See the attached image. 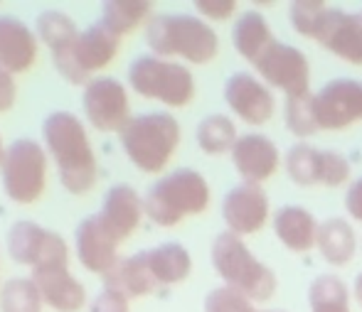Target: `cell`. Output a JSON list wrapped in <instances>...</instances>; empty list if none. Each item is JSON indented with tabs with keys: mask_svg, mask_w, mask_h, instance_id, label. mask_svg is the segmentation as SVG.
<instances>
[{
	"mask_svg": "<svg viewBox=\"0 0 362 312\" xmlns=\"http://www.w3.org/2000/svg\"><path fill=\"white\" fill-rule=\"evenodd\" d=\"M42 140L57 162L62 187L72 194L89 192L96 182V157L84 124L69 111H52L42 124Z\"/></svg>",
	"mask_w": 362,
	"mask_h": 312,
	"instance_id": "1",
	"label": "cell"
},
{
	"mask_svg": "<svg viewBox=\"0 0 362 312\" xmlns=\"http://www.w3.org/2000/svg\"><path fill=\"white\" fill-rule=\"evenodd\" d=\"M146 42L156 57H180L190 64H207L217 57V32L197 15L163 13L146 25Z\"/></svg>",
	"mask_w": 362,
	"mask_h": 312,
	"instance_id": "2",
	"label": "cell"
},
{
	"mask_svg": "<svg viewBox=\"0 0 362 312\" xmlns=\"http://www.w3.org/2000/svg\"><path fill=\"white\" fill-rule=\"evenodd\" d=\"M210 258L217 275L224 280V285L247 295L252 303L254 300L257 303H267L276 293L279 288L276 273L267 263H262L237 234L232 232L217 234L215 241H212Z\"/></svg>",
	"mask_w": 362,
	"mask_h": 312,
	"instance_id": "3",
	"label": "cell"
},
{
	"mask_svg": "<svg viewBox=\"0 0 362 312\" xmlns=\"http://www.w3.org/2000/svg\"><path fill=\"white\" fill-rule=\"evenodd\" d=\"M210 204V185L192 167H180L148 187L146 217L158 227H175L185 217L202 214Z\"/></svg>",
	"mask_w": 362,
	"mask_h": 312,
	"instance_id": "4",
	"label": "cell"
},
{
	"mask_svg": "<svg viewBox=\"0 0 362 312\" xmlns=\"http://www.w3.org/2000/svg\"><path fill=\"white\" fill-rule=\"evenodd\" d=\"M119 140L126 157L141 172L156 175L165 170L180 145V124L170 114L134 116L119 133Z\"/></svg>",
	"mask_w": 362,
	"mask_h": 312,
	"instance_id": "5",
	"label": "cell"
},
{
	"mask_svg": "<svg viewBox=\"0 0 362 312\" xmlns=\"http://www.w3.org/2000/svg\"><path fill=\"white\" fill-rule=\"evenodd\" d=\"M129 84L139 96L160 101L170 109H182L195 99L192 71L177 62L156 57V54H144L131 62Z\"/></svg>",
	"mask_w": 362,
	"mask_h": 312,
	"instance_id": "6",
	"label": "cell"
},
{
	"mask_svg": "<svg viewBox=\"0 0 362 312\" xmlns=\"http://www.w3.org/2000/svg\"><path fill=\"white\" fill-rule=\"evenodd\" d=\"M0 180L8 199L15 204L37 202L47 182V150L30 138L13 140L0 162Z\"/></svg>",
	"mask_w": 362,
	"mask_h": 312,
	"instance_id": "7",
	"label": "cell"
},
{
	"mask_svg": "<svg viewBox=\"0 0 362 312\" xmlns=\"http://www.w3.org/2000/svg\"><path fill=\"white\" fill-rule=\"evenodd\" d=\"M116 54H119V37L109 32L101 23H96L81 30L72 49L52 54V62L54 69L62 74V79H67L74 86H86L91 81V71L104 69L106 64L114 62Z\"/></svg>",
	"mask_w": 362,
	"mask_h": 312,
	"instance_id": "8",
	"label": "cell"
},
{
	"mask_svg": "<svg viewBox=\"0 0 362 312\" xmlns=\"http://www.w3.org/2000/svg\"><path fill=\"white\" fill-rule=\"evenodd\" d=\"M8 253L15 263L30 268L69 265V246L57 232H47L35 222H15L8 232Z\"/></svg>",
	"mask_w": 362,
	"mask_h": 312,
	"instance_id": "9",
	"label": "cell"
},
{
	"mask_svg": "<svg viewBox=\"0 0 362 312\" xmlns=\"http://www.w3.org/2000/svg\"><path fill=\"white\" fill-rule=\"evenodd\" d=\"M254 69L262 74L267 84L276 86L291 96H305L310 94V66L305 54L293 44H284L274 40L267 47V52L254 62Z\"/></svg>",
	"mask_w": 362,
	"mask_h": 312,
	"instance_id": "10",
	"label": "cell"
},
{
	"mask_svg": "<svg viewBox=\"0 0 362 312\" xmlns=\"http://www.w3.org/2000/svg\"><path fill=\"white\" fill-rule=\"evenodd\" d=\"M81 106H84L86 121L101 133H121L131 121L129 91L119 79H111V76L91 79L84 86Z\"/></svg>",
	"mask_w": 362,
	"mask_h": 312,
	"instance_id": "11",
	"label": "cell"
},
{
	"mask_svg": "<svg viewBox=\"0 0 362 312\" xmlns=\"http://www.w3.org/2000/svg\"><path fill=\"white\" fill-rule=\"evenodd\" d=\"M313 111L320 131H345L362 121V81L333 79L313 94Z\"/></svg>",
	"mask_w": 362,
	"mask_h": 312,
	"instance_id": "12",
	"label": "cell"
},
{
	"mask_svg": "<svg viewBox=\"0 0 362 312\" xmlns=\"http://www.w3.org/2000/svg\"><path fill=\"white\" fill-rule=\"evenodd\" d=\"M313 40L350 64H362V15L325 8Z\"/></svg>",
	"mask_w": 362,
	"mask_h": 312,
	"instance_id": "13",
	"label": "cell"
},
{
	"mask_svg": "<svg viewBox=\"0 0 362 312\" xmlns=\"http://www.w3.org/2000/svg\"><path fill=\"white\" fill-rule=\"evenodd\" d=\"M224 101L227 106L249 126H262L276 111V101L267 84L247 71H237L224 84Z\"/></svg>",
	"mask_w": 362,
	"mask_h": 312,
	"instance_id": "14",
	"label": "cell"
},
{
	"mask_svg": "<svg viewBox=\"0 0 362 312\" xmlns=\"http://www.w3.org/2000/svg\"><path fill=\"white\" fill-rule=\"evenodd\" d=\"M222 219L227 229L237 236H249L264 229L269 219V197L262 185H242L232 187L222 202Z\"/></svg>",
	"mask_w": 362,
	"mask_h": 312,
	"instance_id": "15",
	"label": "cell"
},
{
	"mask_svg": "<svg viewBox=\"0 0 362 312\" xmlns=\"http://www.w3.org/2000/svg\"><path fill=\"white\" fill-rule=\"evenodd\" d=\"M144 214V197L131 185L121 182V185H114L106 192L104 204H101L96 217H99L101 227L111 234V239L121 244L139 229Z\"/></svg>",
	"mask_w": 362,
	"mask_h": 312,
	"instance_id": "16",
	"label": "cell"
},
{
	"mask_svg": "<svg viewBox=\"0 0 362 312\" xmlns=\"http://www.w3.org/2000/svg\"><path fill=\"white\" fill-rule=\"evenodd\" d=\"M232 162L234 170L239 172L244 182L249 185H262L264 180L274 175L281 165V155L274 140L259 133L242 136L232 148Z\"/></svg>",
	"mask_w": 362,
	"mask_h": 312,
	"instance_id": "17",
	"label": "cell"
},
{
	"mask_svg": "<svg viewBox=\"0 0 362 312\" xmlns=\"http://www.w3.org/2000/svg\"><path fill=\"white\" fill-rule=\"evenodd\" d=\"M74 248H76L79 263L84 265L89 273L106 275L116 265V260H119V256H116L119 241H114L111 234L101 227L96 214H91V217L79 222L76 234H74Z\"/></svg>",
	"mask_w": 362,
	"mask_h": 312,
	"instance_id": "18",
	"label": "cell"
},
{
	"mask_svg": "<svg viewBox=\"0 0 362 312\" xmlns=\"http://www.w3.org/2000/svg\"><path fill=\"white\" fill-rule=\"evenodd\" d=\"M33 283L37 285L42 303L54 312H79L86 303V290L69 273L67 265H47L33 270Z\"/></svg>",
	"mask_w": 362,
	"mask_h": 312,
	"instance_id": "19",
	"label": "cell"
},
{
	"mask_svg": "<svg viewBox=\"0 0 362 312\" xmlns=\"http://www.w3.org/2000/svg\"><path fill=\"white\" fill-rule=\"evenodd\" d=\"M37 59V35L20 18L0 15V69L23 74Z\"/></svg>",
	"mask_w": 362,
	"mask_h": 312,
	"instance_id": "20",
	"label": "cell"
},
{
	"mask_svg": "<svg viewBox=\"0 0 362 312\" xmlns=\"http://www.w3.org/2000/svg\"><path fill=\"white\" fill-rule=\"evenodd\" d=\"M320 224L305 207L298 204H286L274 214V234L288 251L293 253H305L315 248L318 244Z\"/></svg>",
	"mask_w": 362,
	"mask_h": 312,
	"instance_id": "21",
	"label": "cell"
},
{
	"mask_svg": "<svg viewBox=\"0 0 362 312\" xmlns=\"http://www.w3.org/2000/svg\"><path fill=\"white\" fill-rule=\"evenodd\" d=\"M101 278H104L106 290H116L129 300L144 298V295L153 293L158 285L151 273V265H148V251L134 253L129 258H119L114 268Z\"/></svg>",
	"mask_w": 362,
	"mask_h": 312,
	"instance_id": "22",
	"label": "cell"
},
{
	"mask_svg": "<svg viewBox=\"0 0 362 312\" xmlns=\"http://www.w3.org/2000/svg\"><path fill=\"white\" fill-rule=\"evenodd\" d=\"M232 42L234 49L242 54L247 62H257L267 47L274 42L272 28H269L267 18L257 10H247V13L239 15V20L234 23L232 30Z\"/></svg>",
	"mask_w": 362,
	"mask_h": 312,
	"instance_id": "23",
	"label": "cell"
},
{
	"mask_svg": "<svg viewBox=\"0 0 362 312\" xmlns=\"http://www.w3.org/2000/svg\"><path fill=\"white\" fill-rule=\"evenodd\" d=\"M148 265L158 285H177L190 275L192 258L182 244L168 241L148 248Z\"/></svg>",
	"mask_w": 362,
	"mask_h": 312,
	"instance_id": "24",
	"label": "cell"
},
{
	"mask_svg": "<svg viewBox=\"0 0 362 312\" xmlns=\"http://www.w3.org/2000/svg\"><path fill=\"white\" fill-rule=\"evenodd\" d=\"M315 248L320 251V256L330 265H348L353 260L355 251H358V239H355L353 227L345 219L333 217L320 224Z\"/></svg>",
	"mask_w": 362,
	"mask_h": 312,
	"instance_id": "25",
	"label": "cell"
},
{
	"mask_svg": "<svg viewBox=\"0 0 362 312\" xmlns=\"http://www.w3.org/2000/svg\"><path fill=\"white\" fill-rule=\"evenodd\" d=\"M151 13L153 5L148 0H109L101 8L99 23L121 40L134 32L146 18H151Z\"/></svg>",
	"mask_w": 362,
	"mask_h": 312,
	"instance_id": "26",
	"label": "cell"
},
{
	"mask_svg": "<svg viewBox=\"0 0 362 312\" xmlns=\"http://www.w3.org/2000/svg\"><path fill=\"white\" fill-rule=\"evenodd\" d=\"M35 35L52 49V54H59L74 47L76 37H79V28L62 10H45V13L37 15Z\"/></svg>",
	"mask_w": 362,
	"mask_h": 312,
	"instance_id": "27",
	"label": "cell"
},
{
	"mask_svg": "<svg viewBox=\"0 0 362 312\" xmlns=\"http://www.w3.org/2000/svg\"><path fill=\"white\" fill-rule=\"evenodd\" d=\"M197 145L202 148V152L207 155H222V152H232L237 138V126L229 116L224 114H212L207 119H202L197 124L195 131Z\"/></svg>",
	"mask_w": 362,
	"mask_h": 312,
	"instance_id": "28",
	"label": "cell"
},
{
	"mask_svg": "<svg viewBox=\"0 0 362 312\" xmlns=\"http://www.w3.org/2000/svg\"><path fill=\"white\" fill-rule=\"evenodd\" d=\"M310 312H350L348 285L338 275H318L308 288Z\"/></svg>",
	"mask_w": 362,
	"mask_h": 312,
	"instance_id": "29",
	"label": "cell"
},
{
	"mask_svg": "<svg viewBox=\"0 0 362 312\" xmlns=\"http://www.w3.org/2000/svg\"><path fill=\"white\" fill-rule=\"evenodd\" d=\"M320 167H323V150L308 143H293L286 152V172L300 187L320 185Z\"/></svg>",
	"mask_w": 362,
	"mask_h": 312,
	"instance_id": "30",
	"label": "cell"
},
{
	"mask_svg": "<svg viewBox=\"0 0 362 312\" xmlns=\"http://www.w3.org/2000/svg\"><path fill=\"white\" fill-rule=\"evenodd\" d=\"M45 303L33 278H10L0 288V312H42Z\"/></svg>",
	"mask_w": 362,
	"mask_h": 312,
	"instance_id": "31",
	"label": "cell"
},
{
	"mask_svg": "<svg viewBox=\"0 0 362 312\" xmlns=\"http://www.w3.org/2000/svg\"><path fill=\"white\" fill-rule=\"evenodd\" d=\"M284 119H286V128L296 138H310L320 131L318 121H315V111H313V94L291 96V99H286Z\"/></svg>",
	"mask_w": 362,
	"mask_h": 312,
	"instance_id": "32",
	"label": "cell"
},
{
	"mask_svg": "<svg viewBox=\"0 0 362 312\" xmlns=\"http://www.w3.org/2000/svg\"><path fill=\"white\" fill-rule=\"evenodd\" d=\"M325 8H328V5L320 3V0H296V3H291L288 18H291V25H293L296 32L313 40L315 28H318Z\"/></svg>",
	"mask_w": 362,
	"mask_h": 312,
	"instance_id": "33",
	"label": "cell"
},
{
	"mask_svg": "<svg viewBox=\"0 0 362 312\" xmlns=\"http://www.w3.org/2000/svg\"><path fill=\"white\" fill-rule=\"evenodd\" d=\"M205 312H257L252 305V300L247 295L237 293L232 288H215L205 295Z\"/></svg>",
	"mask_w": 362,
	"mask_h": 312,
	"instance_id": "34",
	"label": "cell"
},
{
	"mask_svg": "<svg viewBox=\"0 0 362 312\" xmlns=\"http://www.w3.org/2000/svg\"><path fill=\"white\" fill-rule=\"evenodd\" d=\"M350 177V162L340 152L323 150V167H320V185L340 187Z\"/></svg>",
	"mask_w": 362,
	"mask_h": 312,
	"instance_id": "35",
	"label": "cell"
},
{
	"mask_svg": "<svg viewBox=\"0 0 362 312\" xmlns=\"http://www.w3.org/2000/svg\"><path fill=\"white\" fill-rule=\"evenodd\" d=\"M89 312H129V298L116 290H101L99 295L94 298Z\"/></svg>",
	"mask_w": 362,
	"mask_h": 312,
	"instance_id": "36",
	"label": "cell"
},
{
	"mask_svg": "<svg viewBox=\"0 0 362 312\" xmlns=\"http://www.w3.org/2000/svg\"><path fill=\"white\" fill-rule=\"evenodd\" d=\"M195 10L210 20H227L237 13V3L234 0H197Z\"/></svg>",
	"mask_w": 362,
	"mask_h": 312,
	"instance_id": "37",
	"label": "cell"
},
{
	"mask_svg": "<svg viewBox=\"0 0 362 312\" xmlns=\"http://www.w3.org/2000/svg\"><path fill=\"white\" fill-rule=\"evenodd\" d=\"M18 99V86H15L13 74H8L5 69H0V114L10 111Z\"/></svg>",
	"mask_w": 362,
	"mask_h": 312,
	"instance_id": "38",
	"label": "cell"
},
{
	"mask_svg": "<svg viewBox=\"0 0 362 312\" xmlns=\"http://www.w3.org/2000/svg\"><path fill=\"white\" fill-rule=\"evenodd\" d=\"M345 209H348V214L355 222H362V177L355 180L350 185L348 194H345Z\"/></svg>",
	"mask_w": 362,
	"mask_h": 312,
	"instance_id": "39",
	"label": "cell"
},
{
	"mask_svg": "<svg viewBox=\"0 0 362 312\" xmlns=\"http://www.w3.org/2000/svg\"><path fill=\"white\" fill-rule=\"evenodd\" d=\"M353 293H355V300L362 305V273L355 278V285H353Z\"/></svg>",
	"mask_w": 362,
	"mask_h": 312,
	"instance_id": "40",
	"label": "cell"
},
{
	"mask_svg": "<svg viewBox=\"0 0 362 312\" xmlns=\"http://www.w3.org/2000/svg\"><path fill=\"white\" fill-rule=\"evenodd\" d=\"M5 157V145H3V138H0V162H3Z\"/></svg>",
	"mask_w": 362,
	"mask_h": 312,
	"instance_id": "41",
	"label": "cell"
},
{
	"mask_svg": "<svg viewBox=\"0 0 362 312\" xmlns=\"http://www.w3.org/2000/svg\"><path fill=\"white\" fill-rule=\"evenodd\" d=\"M259 312V310H257ZM262 312H276V310H262Z\"/></svg>",
	"mask_w": 362,
	"mask_h": 312,
	"instance_id": "42",
	"label": "cell"
}]
</instances>
